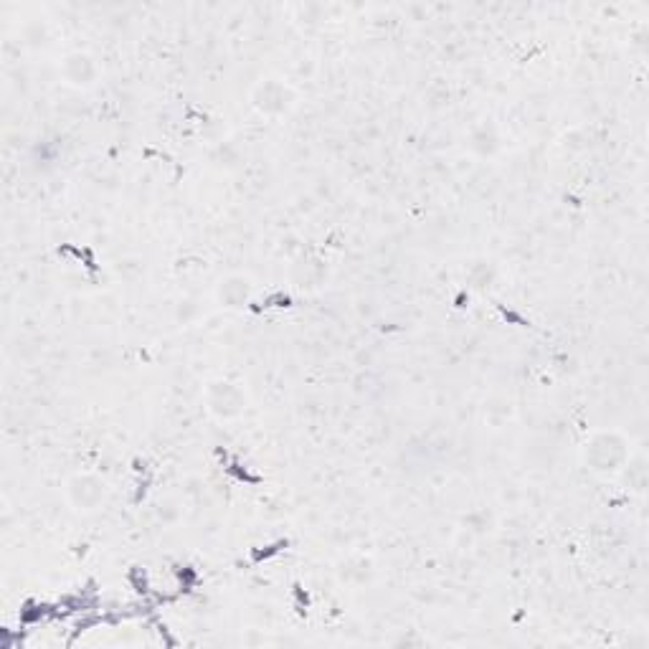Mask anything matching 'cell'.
I'll return each instance as SVG.
<instances>
[{
  "label": "cell",
  "instance_id": "6da1fadb",
  "mask_svg": "<svg viewBox=\"0 0 649 649\" xmlns=\"http://www.w3.org/2000/svg\"><path fill=\"white\" fill-rule=\"evenodd\" d=\"M110 495V487L99 475H74L69 482H66V500L71 502V508L79 510V513H94L104 505Z\"/></svg>",
  "mask_w": 649,
  "mask_h": 649
},
{
  "label": "cell",
  "instance_id": "7a4b0ae2",
  "mask_svg": "<svg viewBox=\"0 0 649 649\" xmlns=\"http://www.w3.org/2000/svg\"><path fill=\"white\" fill-rule=\"evenodd\" d=\"M206 406L216 419H236L246 409V391L234 381H211L206 386Z\"/></svg>",
  "mask_w": 649,
  "mask_h": 649
},
{
  "label": "cell",
  "instance_id": "3957f363",
  "mask_svg": "<svg viewBox=\"0 0 649 649\" xmlns=\"http://www.w3.org/2000/svg\"><path fill=\"white\" fill-rule=\"evenodd\" d=\"M251 104L257 107L262 115L279 117L287 115L295 104V92L279 79H267V82H259L251 92Z\"/></svg>",
  "mask_w": 649,
  "mask_h": 649
},
{
  "label": "cell",
  "instance_id": "277c9868",
  "mask_svg": "<svg viewBox=\"0 0 649 649\" xmlns=\"http://www.w3.org/2000/svg\"><path fill=\"white\" fill-rule=\"evenodd\" d=\"M627 449L617 434H596L589 444H586V462L591 464V470L596 472H614L622 467Z\"/></svg>",
  "mask_w": 649,
  "mask_h": 649
},
{
  "label": "cell",
  "instance_id": "5b68a950",
  "mask_svg": "<svg viewBox=\"0 0 649 649\" xmlns=\"http://www.w3.org/2000/svg\"><path fill=\"white\" fill-rule=\"evenodd\" d=\"M97 61L92 59L84 51H71V54L64 56L61 61V77L66 79V84L77 89H87L97 82Z\"/></svg>",
  "mask_w": 649,
  "mask_h": 649
},
{
  "label": "cell",
  "instance_id": "8992f818",
  "mask_svg": "<svg viewBox=\"0 0 649 649\" xmlns=\"http://www.w3.org/2000/svg\"><path fill=\"white\" fill-rule=\"evenodd\" d=\"M216 295H219L221 305L236 310V307H244L246 302H249L251 282L246 277H239V274H234V277L221 279L219 292H216Z\"/></svg>",
  "mask_w": 649,
  "mask_h": 649
}]
</instances>
